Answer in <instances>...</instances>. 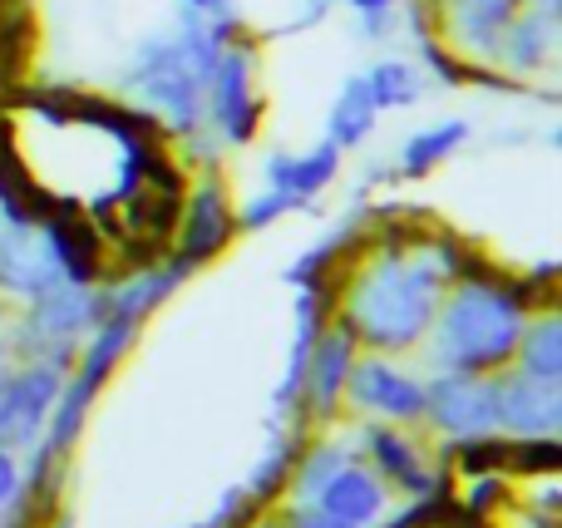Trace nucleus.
I'll return each instance as SVG.
<instances>
[{
  "mask_svg": "<svg viewBox=\"0 0 562 528\" xmlns=\"http://www.w3.org/2000/svg\"><path fill=\"white\" fill-rule=\"evenodd\" d=\"M370 243L346 272L336 277V316L350 326L366 351L405 356L419 351L429 322L439 312V296L454 277L469 272L474 247L454 233L405 223V207H375Z\"/></svg>",
  "mask_w": 562,
  "mask_h": 528,
  "instance_id": "obj_1",
  "label": "nucleus"
},
{
  "mask_svg": "<svg viewBox=\"0 0 562 528\" xmlns=\"http://www.w3.org/2000/svg\"><path fill=\"white\" fill-rule=\"evenodd\" d=\"M243 15H203V10L178 5L173 20L134 40L119 89L124 99L158 124L164 138H183L198 124H207V79L227 40L243 35Z\"/></svg>",
  "mask_w": 562,
  "mask_h": 528,
  "instance_id": "obj_2",
  "label": "nucleus"
},
{
  "mask_svg": "<svg viewBox=\"0 0 562 528\" xmlns=\"http://www.w3.org/2000/svg\"><path fill=\"white\" fill-rule=\"evenodd\" d=\"M533 312L538 306L524 277L498 272L488 257L474 252L469 272L445 287L439 312L419 346H425L435 371L494 375L504 366H514L518 336H524V322Z\"/></svg>",
  "mask_w": 562,
  "mask_h": 528,
  "instance_id": "obj_3",
  "label": "nucleus"
},
{
  "mask_svg": "<svg viewBox=\"0 0 562 528\" xmlns=\"http://www.w3.org/2000/svg\"><path fill=\"white\" fill-rule=\"evenodd\" d=\"M104 316L99 287H79V282H55L49 292H40L35 302H25L20 322L10 326V356L15 361H49L59 371L75 366V351L94 322Z\"/></svg>",
  "mask_w": 562,
  "mask_h": 528,
  "instance_id": "obj_4",
  "label": "nucleus"
},
{
  "mask_svg": "<svg viewBox=\"0 0 562 528\" xmlns=\"http://www.w3.org/2000/svg\"><path fill=\"white\" fill-rule=\"evenodd\" d=\"M262 89H257V45L252 35H237L223 45L213 65V79H207V124L217 128L227 148H247L262 128Z\"/></svg>",
  "mask_w": 562,
  "mask_h": 528,
  "instance_id": "obj_5",
  "label": "nucleus"
},
{
  "mask_svg": "<svg viewBox=\"0 0 562 528\" xmlns=\"http://www.w3.org/2000/svg\"><path fill=\"white\" fill-rule=\"evenodd\" d=\"M233 237H237L233 193H227L217 168H203V173H193V183L183 188V207H178L168 257H178L188 272H198V267L217 262V257L233 247Z\"/></svg>",
  "mask_w": 562,
  "mask_h": 528,
  "instance_id": "obj_6",
  "label": "nucleus"
},
{
  "mask_svg": "<svg viewBox=\"0 0 562 528\" xmlns=\"http://www.w3.org/2000/svg\"><path fill=\"white\" fill-rule=\"evenodd\" d=\"M346 405L390 425H415L425 420V375L400 366L395 356L360 351L346 375Z\"/></svg>",
  "mask_w": 562,
  "mask_h": 528,
  "instance_id": "obj_7",
  "label": "nucleus"
},
{
  "mask_svg": "<svg viewBox=\"0 0 562 528\" xmlns=\"http://www.w3.org/2000/svg\"><path fill=\"white\" fill-rule=\"evenodd\" d=\"M425 420L445 440H474L498 430V371H435L425 381Z\"/></svg>",
  "mask_w": 562,
  "mask_h": 528,
  "instance_id": "obj_8",
  "label": "nucleus"
},
{
  "mask_svg": "<svg viewBox=\"0 0 562 528\" xmlns=\"http://www.w3.org/2000/svg\"><path fill=\"white\" fill-rule=\"evenodd\" d=\"M65 371L49 361H15L0 371V450H25L45 435Z\"/></svg>",
  "mask_w": 562,
  "mask_h": 528,
  "instance_id": "obj_9",
  "label": "nucleus"
},
{
  "mask_svg": "<svg viewBox=\"0 0 562 528\" xmlns=\"http://www.w3.org/2000/svg\"><path fill=\"white\" fill-rule=\"evenodd\" d=\"M360 356V341L350 336V326L340 316H330L321 326V336L311 341V356H306V375H301V420L306 425H330L346 405V375H350V361Z\"/></svg>",
  "mask_w": 562,
  "mask_h": 528,
  "instance_id": "obj_10",
  "label": "nucleus"
},
{
  "mask_svg": "<svg viewBox=\"0 0 562 528\" xmlns=\"http://www.w3.org/2000/svg\"><path fill=\"white\" fill-rule=\"evenodd\" d=\"M524 0H435V35L464 65H494L498 40Z\"/></svg>",
  "mask_w": 562,
  "mask_h": 528,
  "instance_id": "obj_11",
  "label": "nucleus"
},
{
  "mask_svg": "<svg viewBox=\"0 0 562 528\" xmlns=\"http://www.w3.org/2000/svg\"><path fill=\"white\" fill-rule=\"evenodd\" d=\"M562 430V381H543L518 366L498 371V435L508 440H558Z\"/></svg>",
  "mask_w": 562,
  "mask_h": 528,
  "instance_id": "obj_12",
  "label": "nucleus"
},
{
  "mask_svg": "<svg viewBox=\"0 0 562 528\" xmlns=\"http://www.w3.org/2000/svg\"><path fill=\"white\" fill-rule=\"evenodd\" d=\"M356 445L366 450L370 470L380 474L385 484H395V490L405 494H429L439 480L449 474V464H439V470H429L425 464V450L415 445V435H405V425H390V420H366L356 430Z\"/></svg>",
  "mask_w": 562,
  "mask_h": 528,
  "instance_id": "obj_13",
  "label": "nucleus"
},
{
  "mask_svg": "<svg viewBox=\"0 0 562 528\" xmlns=\"http://www.w3.org/2000/svg\"><path fill=\"white\" fill-rule=\"evenodd\" d=\"M562 49V10H543V5H518V15L508 20L504 40H498L494 65L508 79H538L558 65Z\"/></svg>",
  "mask_w": 562,
  "mask_h": 528,
  "instance_id": "obj_14",
  "label": "nucleus"
},
{
  "mask_svg": "<svg viewBox=\"0 0 562 528\" xmlns=\"http://www.w3.org/2000/svg\"><path fill=\"white\" fill-rule=\"evenodd\" d=\"M55 282H65L55 267V252L40 237L35 223H5L0 217V296L10 302H35L40 292H49Z\"/></svg>",
  "mask_w": 562,
  "mask_h": 528,
  "instance_id": "obj_15",
  "label": "nucleus"
},
{
  "mask_svg": "<svg viewBox=\"0 0 562 528\" xmlns=\"http://www.w3.org/2000/svg\"><path fill=\"white\" fill-rule=\"evenodd\" d=\"M188 267L178 257H158V262H144V267H124V272L104 277L99 282V302H104V316H124V322H138L144 326L178 287L188 282Z\"/></svg>",
  "mask_w": 562,
  "mask_h": 528,
  "instance_id": "obj_16",
  "label": "nucleus"
},
{
  "mask_svg": "<svg viewBox=\"0 0 562 528\" xmlns=\"http://www.w3.org/2000/svg\"><path fill=\"white\" fill-rule=\"evenodd\" d=\"M336 173H340V148L330 144V138H321V144L306 148V154L277 148V154H267V164H262V183L291 193L301 207L316 203V198L336 183Z\"/></svg>",
  "mask_w": 562,
  "mask_h": 528,
  "instance_id": "obj_17",
  "label": "nucleus"
},
{
  "mask_svg": "<svg viewBox=\"0 0 562 528\" xmlns=\"http://www.w3.org/2000/svg\"><path fill=\"white\" fill-rule=\"evenodd\" d=\"M316 509L336 514L340 524L370 528V524L385 519V509H390V490H385V480H380V474L370 470V464L350 460L346 470H336V480H330L326 490L316 494Z\"/></svg>",
  "mask_w": 562,
  "mask_h": 528,
  "instance_id": "obj_18",
  "label": "nucleus"
},
{
  "mask_svg": "<svg viewBox=\"0 0 562 528\" xmlns=\"http://www.w3.org/2000/svg\"><path fill=\"white\" fill-rule=\"evenodd\" d=\"M469 144V124L464 119H445V124L415 128L405 144L395 148V178H429L435 168H445V158H454Z\"/></svg>",
  "mask_w": 562,
  "mask_h": 528,
  "instance_id": "obj_19",
  "label": "nucleus"
},
{
  "mask_svg": "<svg viewBox=\"0 0 562 528\" xmlns=\"http://www.w3.org/2000/svg\"><path fill=\"white\" fill-rule=\"evenodd\" d=\"M375 124H380V109L366 89V75H350L346 85L336 89V104H330V114H326V138L346 154V148L366 144V138L375 134Z\"/></svg>",
  "mask_w": 562,
  "mask_h": 528,
  "instance_id": "obj_20",
  "label": "nucleus"
},
{
  "mask_svg": "<svg viewBox=\"0 0 562 528\" xmlns=\"http://www.w3.org/2000/svg\"><path fill=\"white\" fill-rule=\"evenodd\" d=\"M356 460L350 454V445L340 440H306L296 454V470H291V484H286V509H306V504H316V494L326 490L330 480H336V470H346V464Z\"/></svg>",
  "mask_w": 562,
  "mask_h": 528,
  "instance_id": "obj_21",
  "label": "nucleus"
},
{
  "mask_svg": "<svg viewBox=\"0 0 562 528\" xmlns=\"http://www.w3.org/2000/svg\"><path fill=\"white\" fill-rule=\"evenodd\" d=\"M514 366L528 375H543V381H562V316H558V306H538V312L524 322Z\"/></svg>",
  "mask_w": 562,
  "mask_h": 528,
  "instance_id": "obj_22",
  "label": "nucleus"
},
{
  "mask_svg": "<svg viewBox=\"0 0 562 528\" xmlns=\"http://www.w3.org/2000/svg\"><path fill=\"white\" fill-rule=\"evenodd\" d=\"M366 89H370V99H375L380 114H390V109L419 104V94H425V75H419L415 59L385 55V59H375V65L366 69Z\"/></svg>",
  "mask_w": 562,
  "mask_h": 528,
  "instance_id": "obj_23",
  "label": "nucleus"
},
{
  "mask_svg": "<svg viewBox=\"0 0 562 528\" xmlns=\"http://www.w3.org/2000/svg\"><path fill=\"white\" fill-rule=\"evenodd\" d=\"M286 213H306V207H301L291 193H281V188L262 183L243 207H237V233H267V227L281 223Z\"/></svg>",
  "mask_w": 562,
  "mask_h": 528,
  "instance_id": "obj_24",
  "label": "nucleus"
},
{
  "mask_svg": "<svg viewBox=\"0 0 562 528\" xmlns=\"http://www.w3.org/2000/svg\"><path fill=\"white\" fill-rule=\"evenodd\" d=\"M562 445L558 440H514L508 454V474H558Z\"/></svg>",
  "mask_w": 562,
  "mask_h": 528,
  "instance_id": "obj_25",
  "label": "nucleus"
},
{
  "mask_svg": "<svg viewBox=\"0 0 562 528\" xmlns=\"http://www.w3.org/2000/svg\"><path fill=\"white\" fill-rule=\"evenodd\" d=\"M277 519H281V528H356V524H340L336 514L316 509V504H306V509H281Z\"/></svg>",
  "mask_w": 562,
  "mask_h": 528,
  "instance_id": "obj_26",
  "label": "nucleus"
},
{
  "mask_svg": "<svg viewBox=\"0 0 562 528\" xmlns=\"http://www.w3.org/2000/svg\"><path fill=\"white\" fill-rule=\"evenodd\" d=\"M20 499V454L15 450H0V514Z\"/></svg>",
  "mask_w": 562,
  "mask_h": 528,
  "instance_id": "obj_27",
  "label": "nucleus"
},
{
  "mask_svg": "<svg viewBox=\"0 0 562 528\" xmlns=\"http://www.w3.org/2000/svg\"><path fill=\"white\" fill-rule=\"evenodd\" d=\"M395 15H400V10H385V15H356L360 20V35H366V40H385L390 25H395Z\"/></svg>",
  "mask_w": 562,
  "mask_h": 528,
  "instance_id": "obj_28",
  "label": "nucleus"
},
{
  "mask_svg": "<svg viewBox=\"0 0 562 528\" xmlns=\"http://www.w3.org/2000/svg\"><path fill=\"white\" fill-rule=\"evenodd\" d=\"M178 5H188V10H203V15H233V0H178Z\"/></svg>",
  "mask_w": 562,
  "mask_h": 528,
  "instance_id": "obj_29",
  "label": "nucleus"
},
{
  "mask_svg": "<svg viewBox=\"0 0 562 528\" xmlns=\"http://www.w3.org/2000/svg\"><path fill=\"white\" fill-rule=\"evenodd\" d=\"M524 5H543V10H562V0H524Z\"/></svg>",
  "mask_w": 562,
  "mask_h": 528,
  "instance_id": "obj_30",
  "label": "nucleus"
},
{
  "mask_svg": "<svg viewBox=\"0 0 562 528\" xmlns=\"http://www.w3.org/2000/svg\"><path fill=\"white\" fill-rule=\"evenodd\" d=\"M252 528H281V519H257Z\"/></svg>",
  "mask_w": 562,
  "mask_h": 528,
  "instance_id": "obj_31",
  "label": "nucleus"
},
{
  "mask_svg": "<svg viewBox=\"0 0 562 528\" xmlns=\"http://www.w3.org/2000/svg\"><path fill=\"white\" fill-rule=\"evenodd\" d=\"M49 528H75V524H69V519H55V524H49Z\"/></svg>",
  "mask_w": 562,
  "mask_h": 528,
  "instance_id": "obj_32",
  "label": "nucleus"
}]
</instances>
